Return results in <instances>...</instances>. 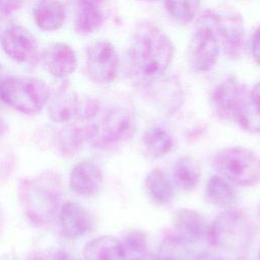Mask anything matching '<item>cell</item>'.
<instances>
[{
  "label": "cell",
  "mask_w": 260,
  "mask_h": 260,
  "mask_svg": "<svg viewBox=\"0 0 260 260\" xmlns=\"http://www.w3.org/2000/svg\"><path fill=\"white\" fill-rule=\"evenodd\" d=\"M174 57L169 37L151 23H143L134 34L130 49V70L140 85L149 86L165 74Z\"/></svg>",
  "instance_id": "1"
},
{
  "label": "cell",
  "mask_w": 260,
  "mask_h": 260,
  "mask_svg": "<svg viewBox=\"0 0 260 260\" xmlns=\"http://www.w3.org/2000/svg\"><path fill=\"white\" fill-rule=\"evenodd\" d=\"M18 197L26 216L37 224H48L56 216L61 199V180L52 173L22 180Z\"/></svg>",
  "instance_id": "2"
},
{
  "label": "cell",
  "mask_w": 260,
  "mask_h": 260,
  "mask_svg": "<svg viewBox=\"0 0 260 260\" xmlns=\"http://www.w3.org/2000/svg\"><path fill=\"white\" fill-rule=\"evenodd\" d=\"M254 225L248 214L238 208H228L218 214L208 229V242L218 249L240 252L249 247Z\"/></svg>",
  "instance_id": "3"
},
{
  "label": "cell",
  "mask_w": 260,
  "mask_h": 260,
  "mask_svg": "<svg viewBox=\"0 0 260 260\" xmlns=\"http://www.w3.org/2000/svg\"><path fill=\"white\" fill-rule=\"evenodd\" d=\"M47 83L36 77L10 76L0 82V100L25 115L39 113L50 98Z\"/></svg>",
  "instance_id": "4"
},
{
  "label": "cell",
  "mask_w": 260,
  "mask_h": 260,
  "mask_svg": "<svg viewBox=\"0 0 260 260\" xmlns=\"http://www.w3.org/2000/svg\"><path fill=\"white\" fill-rule=\"evenodd\" d=\"M211 166L219 176L235 185L253 187L260 183V157L246 147L232 146L219 150Z\"/></svg>",
  "instance_id": "5"
},
{
  "label": "cell",
  "mask_w": 260,
  "mask_h": 260,
  "mask_svg": "<svg viewBox=\"0 0 260 260\" xmlns=\"http://www.w3.org/2000/svg\"><path fill=\"white\" fill-rule=\"evenodd\" d=\"M220 44L212 27L207 11L203 12L198 20L188 47V61L196 72L211 70L219 57Z\"/></svg>",
  "instance_id": "6"
},
{
  "label": "cell",
  "mask_w": 260,
  "mask_h": 260,
  "mask_svg": "<svg viewBox=\"0 0 260 260\" xmlns=\"http://www.w3.org/2000/svg\"><path fill=\"white\" fill-rule=\"evenodd\" d=\"M212 27L229 59H239L245 48V25L240 13L230 10H208Z\"/></svg>",
  "instance_id": "7"
},
{
  "label": "cell",
  "mask_w": 260,
  "mask_h": 260,
  "mask_svg": "<svg viewBox=\"0 0 260 260\" xmlns=\"http://www.w3.org/2000/svg\"><path fill=\"white\" fill-rule=\"evenodd\" d=\"M248 99L246 86L236 77L218 83L210 94V107L221 120H237Z\"/></svg>",
  "instance_id": "8"
},
{
  "label": "cell",
  "mask_w": 260,
  "mask_h": 260,
  "mask_svg": "<svg viewBox=\"0 0 260 260\" xmlns=\"http://www.w3.org/2000/svg\"><path fill=\"white\" fill-rule=\"evenodd\" d=\"M98 145H110L129 140L136 130V118L131 107L118 105L110 109L99 125Z\"/></svg>",
  "instance_id": "9"
},
{
  "label": "cell",
  "mask_w": 260,
  "mask_h": 260,
  "mask_svg": "<svg viewBox=\"0 0 260 260\" xmlns=\"http://www.w3.org/2000/svg\"><path fill=\"white\" fill-rule=\"evenodd\" d=\"M85 67L89 79L99 84L112 82L118 73L119 56L108 41H96L86 50Z\"/></svg>",
  "instance_id": "10"
},
{
  "label": "cell",
  "mask_w": 260,
  "mask_h": 260,
  "mask_svg": "<svg viewBox=\"0 0 260 260\" xmlns=\"http://www.w3.org/2000/svg\"><path fill=\"white\" fill-rule=\"evenodd\" d=\"M1 47L15 62L34 65L39 61L38 42L32 34L21 25H10L5 28L1 36Z\"/></svg>",
  "instance_id": "11"
},
{
  "label": "cell",
  "mask_w": 260,
  "mask_h": 260,
  "mask_svg": "<svg viewBox=\"0 0 260 260\" xmlns=\"http://www.w3.org/2000/svg\"><path fill=\"white\" fill-rule=\"evenodd\" d=\"M59 221L64 235L71 240H77L87 235L93 224L88 210L75 201H67L61 205Z\"/></svg>",
  "instance_id": "12"
},
{
  "label": "cell",
  "mask_w": 260,
  "mask_h": 260,
  "mask_svg": "<svg viewBox=\"0 0 260 260\" xmlns=\"http://www.w3.org/2000/svg\"><path fill=\"white\" fill-rule=\"evenodd\" d=\"M104 177L101 169L90 160L77 162L69 175L71 190L82 197H93L102 189Z\"/></svg>",
  "instance_id": "13"
},
{
  "label": "cell",
  "mask_w": 260,
  "mask_h": 260,
  "mask_svg": "<svg viewBox=\"0 0 260 260\" xmlns=\"http://www.w3.org/2000/svg\"><path fill=\"white\" fill-rule=\"evenodd\" d=\"M106 15V0H76L74 30L81 36L91 35L103 25Z\"/></svg>",
  "instance_id": "14"
},
{
  "label": "cell",
  "mask_w": 260,
  "mask_h": 260,
  "mask_svg": "<svg viewBox=\"0 0 260 260\" xmlns=\"http://www.w3.org/2000/svg\"><path fill=\"white\" fill-rule=\"evenodd\" d=\"M79 99L75 89L68 82H63L48 101V116L57 124H64L76 118Z\"/></svg>",
  "instance_id": "15"
},
{
  "label": "cell",
  "mask_w": 260,
  "mask_h": 260,
  "mask_svg": "<svg viewBox=\"0 0 260 260\" xmlns=\"http://www.w3.org/2000/svg\"><path fill=\"white\" fill-rule=\"evenodd\" d=\"M208 229L209 224L204 216L193 209L182 208L174 217V234L187 245L207 239Z\"/></svg>",
  "instance_id": "16"
},
{
  "label": "cell",
  "mask_w": 260,
  "mask_h": 260,
  "mask_svg": "<svg viewBox=\"0 0 260 260\" xmlns=\"http://www.w3.org/2000/svg\"><path fill=\"white\" fill-rule=\"evenodd\" d=\"M44 64L52 76L66 78L76 70L78 61L71 46L66 43H55L45 51Z\"/></svg>",
  "instance_id": "17"
},
{
  "label": "cell",
  "mask_w": 260,
  "mask_h": 260,
  "mask_svg": "<svg viewBox=\"0 0 260 260\" xmlns=\"http://www.w3.org/2000/svg\"><path fill=\"white\" fill-rule=\"evenodd\" d=\"M84 260H127L122 243L117 238L104 235L87 242L83 248Z\"/></svg>",
  "instance_id": "18"
},
{
  "label": "cell",
  "mask_w": 260,
  "mask_h": 260,
  "mask_svg": "<svg viewBox=\"0 0 260 260\" xmlns=\"http://www.w3.org/2000/svg\"><path fill=\"white\" fill-rule=\"evenodd\" d=\"M32 15L39 28L53 31L62 27L65 21V8L59 0H39L34 7Z\"/></svg>",
  "instance_id": "19"
},
{
  "label": "cell",
  "mask_w": 260,
  "mask_h": 260,
  "mask_svg": "<svg viewBox=\"0 0 260 260\" xmlns=\"http://www.w3.org/2000/svg\"><path fill=\"white\" fill-rule=\"evenodd\" d=\"M141 142L145 155L152 159L168 154L174 145L172 135L160 126L148 127L141 137Z\"/></svg>",
  "instance_id": "20"
},
{
  "label": "cell",
  "mask_w": 260,
  "mask_h": 260,
  "mask_svg": "<svg viewBox=\"0 0 260 260\" xmlns=\"http://www.w3.org/2000/svg\"><path fill=\"white\" fill-rule=\"evenodd\" d=\"M205 196L207 201L221 208H233L238 203V196L229 181L219 175H214L209 178L206 188Z\"/></svg>",
  "instance_id": "21"
},
{
  "label": "cell",
  "mask_w": 260,
  "mask_h": 260,
  "mask_svg": "<svg viewBox=\"0 0 260 260\" xmlns=\"http://www.w3.org/2000/svg\"><path fill=\"white\" fill-rule=\"evenodd\" d=\"M144 188L148 197L158 205L169 204L174 198L173 183L159 169H154L147 174Z\"/></svg>",
  "instance_id": "22"
},
{
  "label": "cell",
  "mask_w": 260,
  "mask_h": 260,
  "mask_svg": "<svg viewBox=\"0 0 260 260\" xmlns=\"http://www.w3.org/2000/svg\"><path fill=\"white\" fill-rule=\"evenodd\" d=\"M201 177L199 162L192 156H181L174 165L173 178L177 187L183 191H193Z\"/></svg>",
  "instance_id": "23"
},
{
  "label": "cell",
  "mask_w": 260,
  "mask_h": 260,
  "mask_svg": "<svg viewBox=\"0 0 260 260\" xmlns=\"http://www.w3.org/2000/svg\"><path fill=\"white\" fill-rule=\"evenodd\" d=\"M237 121L247 132L260 133V81L248 94L247 102Z\"/></svg>",
  "instance_id": "24"
},
{
  "label": "cell",
  "mask_w": 260,
  "mask_h": 260,
  "mask_svg": "<svg viewBox=\"0 0 260 260\" xmlns=\"http://www.w3.org/2000/svg\"><path fill=\"white\" fill-rule=\"evenodd\" d=\"M176 80L167 81L154 91V100L160 111L165 114H172L180 108L183 102V94Z\"/></svg>",
  "instance_id": "25"
},
{
  "label": "cell",
  "mask_w": 260,
  "mask_h": 260,
  "mask_svg": "<svg viewBox=\"0 0 260 260\" xmlns=\"http://www.w3.org/2000/svg\"><path fill=\"white\" fill-rule=\"evenodd\" d=\"M155 260H189L188 245L175 234H168L160 243Z\"/></svg>",
  "instance_id": "26"
},
{
  "label": "cell",
  "mask_w": 260,
  "mask_h": 260,
  "mask_svg": "<svg viewBox=\"0 0 260 260\" xmlns=\"http://www.w3.org/2000/svg\"><path fill=\"white\" fill-rule=\"evenodd\" d=\"M127 260L142 259L147 256V237L139 230L128 231L121 241Z\"/></svg>",
  "instance_id": "27"
},
{
  "label": "cell",
  "mask_w": 260,
  "mask_h": 260,
  "mask_svg": "<svg viewBox=\"0 0 260 260\" xmlns=\"http://www.w3.org/2000/svg\"><path fill=\"white\" fill-rule=\"evenodd\" d=\"M200 0H165L169 14L181 23H188L196 16Z\"/></svg>",
  "instance_id": "28"
},
{
  "label": "cell",
  "mask_w": 260,
  "mask_h": 260,
  "mask_svg": "<svg viewBox=\"0 0 260 260\" xmlns=\"http://www.w3.org/2000/svg\"><path fill=\"white\" fill-rule=\"evenodd\" d=\"M26 0H0V13L10 14L19 10Z\"/></svg>",
  "instance_id": "29"
},
{
  "label": "cell",
  "mask_w": 260,
  "mask_h": 260,
  "mask_svg": "<svg viewBox=\"0 0 260 260\" xmlns=\"http://www.w3.org/2000/svg\"><path fill=\"white\" fill-rule=\"evenodd\" d=\"M251 52L254 60L260 64V26H258L252 35Z\"/></svg>",
  "instance_id": "30"
},
{
  "label": "cell",
  "mask_w": 260,
  "mask_h": 260,
  "mask_svg": "<svg viewBox=\"0 0 260 260\" xmlns=\"http://www.w3.org/2000/svg\"><path fill=\"white\" fill-rule=\"evenodd\" d=\"M195 260H223L221 257L217 256V255H214V254H211V253H207V252H203V253H200L196 258Z\"/></svg>",
  "instance_id": "31"
},
{
  "label": "cell",
  "mask_w": 260,
  "mask_h": 260,
  "mask_svg": "<svg viewBox=\"0 0 260 260\" xmlns=\"http://www.w3.org/2000/svg\"><path fill=\"white\" fill-rule=\"evenodd\" d=\"M55 260H77V259L74 258L72 255L64 252V251H60L56 254Z\"/></svg>",
  "instance_id": "32"
},
{
  "label": "cell",
  "mask_w": 260,
  "mask_h": 260,
  "mask_svg": "<svg viewBox=\"0 0 260 260\" xmlns=\"http://www.w3.org/2000/svg\"><path fill=\"white\" fill-rule=\"evenodd\" d=\"M7 129H8V127H7L6 122L0 117V135L4 134L7 131Z\"/></svg>",
  "instance_id": "33"
},
{
  "label": "cell",
  "mask_w": 260,
  "mask_h": 260,
  "mask_svg": "<svg viewBox=\"0 0 260 260\" xmlns=\"http://www.w3.org/2000/svg\"><path fill=\"white\" fill-rule=\"evenodd\" d=\"M27 260H46L44 256L40 255V254H34L32 256H30Z\"/></svg>",
  "instance_id": "34"
},
{
  "label": "cell",
  "mask_w": 260,
  "mask_h": 260,
  "mask_svg": "<svg viewBox=\"0 0 260 260\" xmlns=\"http://www.w3.org/2000/svg\"><path fill=\"white\" fill-rule=\"evenodd\" d=\"M137 260H155V258H154V256H152V257L146 256V257H144V258H142V259H137Z\"/></svg>",
  "instance_id": "35"
},
{
  "label": "cell",
  "mask_w": 260,
  "mask_h": 260,
  "mask_svg": "<svg viewBox=\"0 0 260 260\" xmlns=\"http://www.w3.org/2000/svg\"><path fill=\"white\" fill-rule=\"evenodd\" d=\"M257 260H260V247H259V251H258V258Z\"/></svg>",
  "instance_id": "36"
},
{
  "label": "cell",
  "mask_w": 260,
  "mask_h": 260,
  "mask_svg": "<svg viewBox=\"0 0 260 260\" xmlns=\"http://www.w3.org/2000/svg\"><path fill=\"white\" fill-rule=\"evenodd\" d=\"M1 223H2V220H1V215H0V230H1Z\"/></svg>",
  "instance_id": "37"
},
{
  "label": "cell",
  "mask_w": 260,
  "mask_h": 260,
  "mask_svg": "<svg viewBox=\"0 0 260 260\" xmlns=\"http://www.w3.org/2000/svg\"><path fill=\"white\" fill-rule=\"evenodd\" d=\"M1 72H2V66H1V63H0V74H1Z\"/></svg>",
  "instance_id": "38"
},
{
  "label": "cell",
  "mask_w": 260,
  "mask_h": 260,
  "mask_svg": "<svg viewBox=\"0 0 260 260\" xmlns=\"http://www.w3.org/2000/svg\"><path fill=\"white\" fill-rule=\"evenodd\" d=\"M143 1H152L153 2V1H158V0H143Z\"/></svg>",
  "instance_id": "39"
},
{
  "label": "cell",
  "mask_w": 260,
  "mask_h": 260,
  "mask_svg": "<svg viewBox=\"0 0 260 260\" xmlns=\"http://www.w3.org/2000/svg\"><path fill=\"white\" fill-rule=\"evenodd\" d=\"M259 215H260V202H259Z\"/></svg>",
  "instance_id": "40"
}]
</instances>
